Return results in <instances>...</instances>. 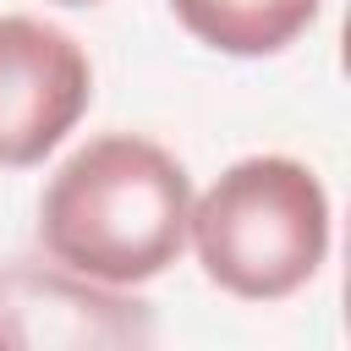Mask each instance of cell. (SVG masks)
<instances>
[{"label":"cell","instance_id":"obj_3","mask_svg":"<svg viewBox=\"0 0 351 351\" xmlns=\"http://www.w3.org/2000/svg\"><path fill=\"white\" fill-rule=\"evenodd\" d=\"M93 66L82 44L27 11L0 16V170L44 165L88 115Z\"/></svg>","mask_w":351,"mask_h":351},{"label":"cell","instance_id":"obj_6","mask_svg":"<svg viewBox=\"0 0 351 351\" xmlns=\"http://www.w3.org/2000/svg\"><path fill=\"white\" fill-rule=\"evenodd\" d=\"M0 340H5V335H0Z\"/></svg>","mask_w":351,"mask_h":351},{"label":"cell","instance_id":"obj_4","mask_svg":"<svg viewBox=\"0 0 351 351\" xmlns=\"http://www.w3.org/2000/svg\"><path fill=\"white\" fill-rule=\"evenodd\" d=\"M318 5L324 0H170L176 22L197 44L241 60L291 49L318 22Z\"/></svg>","mask_w":351,"mask_h":351},{"label":"cell","instance_id":"obj_1","mask_svg":"<svg viewBox=\"0 0 351 351\" xmlns=\"http://www.w3.org/2000/svg\"><path fill=\"white\" fill-rule=\"evenodd\" d=\"M192 176L186 165L137 132L88 137L38 197L44 252L88 285H148L186 252Z\"/></svg>","mask_w":351,"mask_h":351},{"label":"cell","instance_id":"obj_2","mask_svg":"<svg viewBox=\"0 0 351 351\" xmlns=\"http://www.w3.org/2000/svg\"><path fill=\"white\" fill-rule=\"evenodd\" d=\"M186 247L236 302H285L329 258V192L291 154H247L192 192Z\"/></svg>","mask_w":351,"mask_h":351},{"label":"cell","instance_id":"obj_5","mask_svg":"<svg viewBox=\"0 0 351 351\" xmlns=\"http://www.w3.org/2000/svg\"><path fill=\"white\" fill-rule=\"evenodd\" d=\"M55 5H99V0H55Z\"/></svg>","mask_w":351,"mask_h":351}]
</instances>
